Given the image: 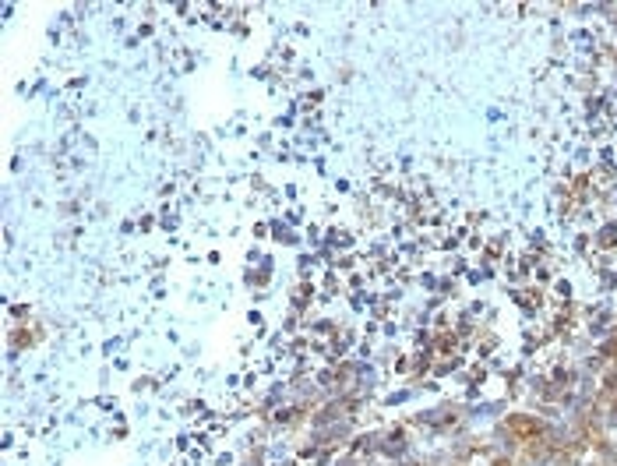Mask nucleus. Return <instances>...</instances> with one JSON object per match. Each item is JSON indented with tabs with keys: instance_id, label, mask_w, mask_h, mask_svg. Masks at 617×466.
I'll return each instance as SVG.
<instances>
[{
	"instance_id": "1",
	"label": "nucleus",
	"mask_w": 617,
	"mask_h": 466,
	"mask_svg": "<svg viewBox=\"0 0 617 466\" xmlns=\"http://www.w3.org/2000/svg\"><path fill=\"white\" fill-rule=\"evenodd\" d=\"M466 421H469V410L462 403H438L431 410H420V414L409 417V424H420V428H431L434 435H448V438L466 431Z\"/></svg>"
},
{
	"instance_id": "7",
	"label": "nucleus",
	"mask_w": 617,
	"mask_h": 466,
	"mask_svg": "<svg viewBox=\"0 0 617 466\" xmlns=\"http://www.w3.org/2000/svg\"><path fill=\"white\" fill-rule=\"evenodd\" d=\"M335 466H374V459H367V456H357V452H350V456L335 459Z\"/></svg>"
},
{
	"instance_id": "4",
	"label": "nucleus",
	"mask_w": 617,
	"mask_h": 466,
	"mask_svg": "<svg viewBox=\"0 0 617 466\" xmlns=\"http://www.w3.org/2000/svg\"><path fill=\"white\" fill-rule=\"evenodd\" d=\"M381 438H385V431H364V435L353 438V452H357V456H367V459L381 456Z\"/></svg>"
},
{
	"instance_id": "3",
	"label": "nucleus",
	"mask_w": 617,
	"mask_h": 466,
	"mask_svg": "<svg viewBox=\"0 0 617 466\" xmlns=\"http://www.w3.org/2000/svg\"><path fill=\"white\" fill-rule=\"evenodd\" d=\"M381 456L392 459V463L413 456V438H409V431L402 428V424H395V428L385 431V438H381Z\"/></svg>"
},
{
	"instance_id": "5",
	"label": "nucleus",
	"mask_w": 617,
	"mask_h": 466,
	"mask_svg": "<svg viewBox=\"0 0 617 466\" xmlns=\"http://www.w3.org/2000/svg\"><path fill=\"white\" fill-rule=\"evenodd\" d=\"M593 241H596V248H603V251H614V248H617V223L600 226V230L593 233Z\"/></svg>"
},
{
	"instance_id": "10",
	"label": "nucleus",
	"mask_w": 617,
	"mask_h": 466,
	"mask_svg": "<svg viewBox=\"0 0 617 466\" xmlns=\"http://www.w3.org/2000/svg\"><path fill=\"white\" fill-rule=\"evenodd\" d=\"M445 466H469V463H445Z\"/></svg>"
},
{
	"instance_id": "9",
	"label": "nucleus",
	"mask_w": 617,
	"mask_h": 466,
	"mask_svg": "<svg viewBox=\"0 0 617 466\" xmlns=\"http://www.w3.org/2000/svg\"><path fill=\"white\" fill-rule=\"evenodd\" d=\"M395 466H427V456H417V452H413V456L399 459V463H395Z\"/></svg>"
},
{
	"instance_id": "2",
	"label": "nucleus",
	"mask_w": 617,
	"mask_h": 466,
	"mask_svg": "<svg viewBox=\"0 0 617 466\" xmlns=\"http://www.w3.org/2000/svg\"><path fill=\"white\" fill-rule=\"evenodd\" d=\"M501 424H505L522 445H529V442H540V438L551 435V428L558 421H547V417H540L536 410H512V414L501 417Z\"/></svg>"
},
{
	"instance_id": "8",
	"label": "nucleus",
	"mask_w": 617,
	"mask_h": 466,
	"mask_svg": "<svg viewBox=\"0 0 617 466\" xmlns=\"http://www.w3.org/2000/svg\"><path fill=\"white\" fill-rule=\"evenodd\" d=\"M596 8H600V11H607L610 32H614V36H617V8H614V4H596Z\"/></svg>"
},
{
	"instance_id": "6",
	"label": "nucleus",
	"mask_w": 617,
	"mask_h": 466,
	"mask_svg": "<svg viewBox=\"0 0 617 466\" xmlns=\"http://www.w3.org/2000/svg\"><path fill=\"white\" fill-rule=\"evenodd\" d=\"M36 339H39V336H32L29 329L15 325V329H11V339H8V343H11V350H15V354H18V350H29V346L36 343Z\"/></svg>"
}]
</instances>
